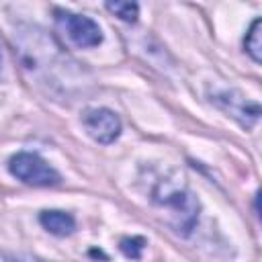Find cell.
<instances>
[{
	"mask_svg": "<svg viewBox=\"0 0 262 262\" xmlns=\"http://www.w3.org/2000/svg\"><path fill=\"white\" fill-rule=\"evenodd\" d=\"M154 201L170 211V219L178 233H182V235L190 233V229L196 221V215H199V203L186 190V186H182V184L178 186L170 180H164L158 184V188L154 192Z\"/></svg>",
	"mask_w": 262,
	"mask_h": 262,
	"instance_id": "obj_1",
	"label": "cell"
},
{
	"mask_svg": "<svg viewBox=\"0 0 262 262\" xmlns=\"http://www.w3.org/2000/svg\"><path fill=\"white\" fill-rule=\"evenodd\" d=\"M8 170L12 176L31 186H55L61 180L55 168H51L41 156L31 151H20L12 156L8 162Z\"/></svg>",
	"mask_w": 262,
	"mask_h": 262,
	"instance_id": "obj_2",
	"label": "cell"
},
{
	"mask_svg": "<svg viewBox=\"0 0 262 262\" xmlns=\"http://www.w3.org/2000/svg\"><path fill=\"white\" fill-rule=\"evenodd\" d=\"M55 25L76 47H96L102 41L100 27L88 16L55 8Z\"/></svg>",
	"mask_w": 262,
	"mask_h": 262,
	"instance_id": "obj_3",
	"label": "cell"
},
{
	"mask_svg": "<svg viewBox=\"0 0 262 262\" xmlns=\"http://www.w3.org/2000/svg\"><path fill=\"white\" fill-rule=\"evenodd\" d=\"M82 125L98 143H113L121 133V121L108 108H88L82 115Z\"/></svg>",
	"mask_w": 262,
	"mask_h": 262,
	"instance_id": "obj_4",
	"label": "cell"
},
{
	"mask_svg": "<svg viewBox=\"0 0 262 262\" xmlns=\"http://www.w3.org/2000/svg\"><path fill=\"white\" fill-rule=\"evenodd\" d=\"M39 221L41 225L53 233V235H70L74 229H76V219L66 213V211H57V209H51V211H43L39 215Z\"/></svg>",
	"mask_w": 262,
	"mask_h": 262,
	"instance_id": "obj_5",
	"label": "cell"
},
{
	"mask_svg": "<svg viewBox=\"0 0 262 262\" xmlns=\"http://www.w3.org/2000/svg\"><path fill=\"white\" fill-rule=\"evenodd\" d=\"M260 18H256L254 23H252V27H250V31H248V35H246V51L250 53V57L258 63L260 59H262V41H260Z\"/></svg>",
	"mask_w": 262,
	"mask_h": 262,
	"instance_id": "obj_6",
	"label": "cell"
},
{
	"mask_svg": "<svg viewBox=\"0 0 262 262\" xmlns=\"http://www.w3.org/2000/svg\"><path fill=\"white\" fill-rule=\"evenodd\" d=\"M106 8L127 23H135L139 14V6L135 2H106Z\"/></svg>",
	"mask_w": 262,
	"mask_h": 262,
	"instance_id": "obj_7",
	"label": "cell"
},
{
	"mask_svg": "<svg viewBox=\"0 0 262 262\" xmlns=\"http://www.w3.org/2000/svg\"><path fill=\"white\" fill-rule=\"evenodd\" d=\"M143 246H145V239L143 237H123L121 239V252L127 258H133V260H137L141 256Z\"/></svg>",
	"mask_w": 262,
	"mask_h": 262,
	"instance_id": "obj_8",
	"label": "cell"
},
{
	"mask_svg": "<svg viewBox=\"0 0 262 262\" xmlns=\"http://www.w3.org/2000/svg\"><path fill=\"white\" fill-rule=\"evenodd\" d=\"M6 262H43V260L29 254H14V256H6Z\"/></svg>",
	"mask_w": 262,
	"mask_h": 262,
	"instance_id": "obj_9",
	"label": "cell"
}]
</instances>
